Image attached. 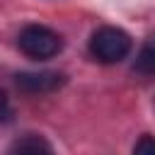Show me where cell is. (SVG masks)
<instances>
[{
	"instance_id": "obj_2",
	"label": "cell",
	"mask_w": 155,
	"mask_h": 155,
	"mask_svg": "<svg viewBox=\"0 0 155 155\" xmlns=\"http://www.w3.org/2000/svg\"><path fill=\"white\" fill-rule=\"evenodd\" d=\"M17 48L27 58L46 61V58H53L63 48V41L53 29H48L44 24H27L17 36Z\"/></svg>"
},
{
	"instance_id": "obj_7",
	"label": "cell",
	"mask_w": 155,
	"mask_h": 155,
	"mask_svg": "<svg viewBox=\"0 0 155 155\" xmlns=\"http://www.w3.org/2000/svg\"><path fill=\"white\" fill-rule=\"evenodd\" d=\"M7 116V94L0 90V121Z\"/></svg>"
},
{
	"instance_id": "obj_3",
	"label": "cell",
	"mask_w": 155,
	"mask_h": 155,
	"mask_svg": "<svg viewBox=\"0 0 155 155\" xmlns=\"http://www.w3.org/2000/svg\"><path fill=\"white\" fill-rule=\"evenodd\" d=\"M63 82H65V75L56 70H36V73L15 75V85L24 94H48V92H56Z\"/></svg>"
},
{
	"instance_id": "obj_5",
	"label": "cell",
	"mask_w": 155,
	"mask_h": 155,
	"mask_svg": "<svg viewBox=\"0 0 155 155\" xmlns=\"http://www.w3.org/2000/svg\"><path fill=\"white\" fill-rule=\"evenodd\" d=\"M133 73L138 75H155V36L148 39L133 61Z\"/></svg>"
},
{
	"instance_id": "obj_6",
	"label": "cell",
	"mask_w": 155,
	"mask_h": 155,
	"mask_svg": "<svg viewBox=\"0 0 155 155\" xmlns=\"http://www.w3.org/2000/svg\"><path fill=\"white\" fill-rule=\"evenodd\" d=\"M133 155H155V138L153 136H140L138 143L133 145Z\"/></svg>"
},
{
	"instance_id": "obj_1",
	"label": "cell",
	"mask_w": 155,
	"mask_h": 155,
	"mask_svg": "<svg viewBox=\"0 0 155 155\" xmlns=\"http://www.w3.org/2000/svg\"><path fill=\"white\" fill-rule=\"evenodd\" d=\"M131 46H133L131 36L119 27H99L90 36V53L94 61H99L104 65L124 61L131 53Z\"/></svg>"
},
{
	"instance_id": "obj_4",
	"label": "cell",
	"mask_w": 155,
	"mask_h": 155,
	"mask_svg": "<svg viewBox=\"0 0 155 155\" xmlns=\"http://www.w3.org/2000/svg\"><path fill=\"white\" fill-rule=\"evenodd\" d=\"M7 155H53V148L51 143L44 138V136H36V133H27L22 138H17Z\"/></svg>"
}]
</instances>
